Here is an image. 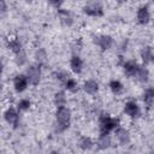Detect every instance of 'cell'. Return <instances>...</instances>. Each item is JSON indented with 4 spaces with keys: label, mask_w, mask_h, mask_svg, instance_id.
Wrapping results in <instances>:
<instances>
[{
    "label": "cell",
    "mask_w": 154,
    "mask_h": 154,
    "mask_svg": "<svg viewBox=\"0 0 154 154\" xmlns=\"http://www.w3.org/2000/svg\"><path fill=\"white\" fill-rule=\"evenodd\" d=\"M70 66H71V69H72V71H73L75 73H79V72L82 71L83 63H82V60H81V58H79V57L75 55V57H72V58H71Z\"/></svg>",
    "instance_id": "obj_10"
},
{
    "label": "cell",
    "mask_w": 154,
    "mask_h": 154,
    "mask_svg": "<svg viewBox=\"0 0 154 154\" xmlns=\"http://www.w3.org/2000/svg\"><path fill=\"white\" fill-rule=\"evenodd\" d=\"M5 119H6V122L8 124L16 125L17 122H18V113H17V111L13 107L7 108V111L5 112Z\"/></svg>",
    "instance_id": "obj_8"
},
{
    "label": "cell",
    "mask_w": 154,
    "mask_h": 154,
    "mask_svg": "<svg viewBox=\"0 0 154 154\" xmlns=\"http://www.w3.org/2000/svg\"><path fill=\"white\" fill-rule=\"evenodd\" d=\"M65 85H66V88H67L69 90H73V89L77 87V83H76V81H75V79H72V78H69V79L66 81Z\"/></svg>",
    "instance_id": "obj_23"
},
{
    "label": "cell",
    "mask_w": 154,
    "mask_h": 154,
    "mask_svg": "<svg viewBox=\"0 0 154 154\" xmlns=\"http://www.w3.org/2000/svg\"><path fill=\"white\" fill-rule=\"evenodd\" d=\"M40 75H41V71H40V66H31V67H29V70H28V81L31 83V84H34V85H36L37 83H38V81H40Z\"/></svg>",
    "instance_id": "obj_3"
},
{
    "label": "cell",
    "mask_w": 154,
    "mask_h": 154,
    "mask_svg": "<svg viewBox=\"0 0 154 154\" xmlns=\"http://www.w3.org/2000/svg\"><path fill=\"white\" fill-rule=\"evenodd\" d=\"M28 77L26 76H24V75H18V76H16V78H14V81H13V85H14V89H16V91H18V93H20V91H23L26 87H28Z\"/></svg>",
    "instance_id": "obj_5"
},
{
    "label": "cell",
    "mask_w": 154,
    "mask_h": 154,
    "mask_svg": "<svg viewBox=\"0 0 154 154\" xmlns=\"http://www.w3.org/2000/svg\"><path fill=\"white\" fill-rule=\"evenodd\" d=\"M84 12L89 16H101L102 14V6L99 2H91L84 7Z\"/></svg>",
    "instance_id": "obj_4"
},
{
    "label": "cell",
    "mask_w": 154,
    "mask_h": 154,
    "mask_svg": "<svg viewBox=\"0 0 154 154\" xmlns=\"http://www.w3.org/2000/svg\"><path fill=\"white\" fill-rule=\"evenodd\" d=\"M57 122L61 130L66 129L70 123V109L66 107H59L57 111Z\"/></svg>",
    "instance_id": "obj_2"
},
{
    "label": "cell",
    "mask_w": 154,
    "mask_h": 154,
    "mask_svg": "<svg viewBox=\"0 0 154 154\" xmlns=\"http://www.w3.org/2000/svg\"><path fill=\"white\" fill-rule=\"evenodd\" d=\"M143 101L147 103V105H152L153 101H154V89L153 88H148L144 94H143Z\"/></svg>",
    "instance_id": "obj_14"
},
{
    "label": "cell",
    "mask_w": 154,
    "mask_h": 154,
    "mask_svg": "<svg viewBox=\"0 0 154 154\" xmlns=\"http://www.w3.org/2000/svg\"><path fill=\"white\" fill-rule=\"evenodd\" d=\"M136 76L141 82H147V79H148V70L146 67H140L137 73H136Z\"/></svg>",
    "instance_id": "obj_20"
},
{
    "label": "cell",
    "mask_w": 154,
    "mask_h": 154,
    "mask_svg": "<svg viewBox=\"0 0 154 154\" xmlns=\"http://www.w3.org/2000/svg\"><path fill=\"white\" fill-rule=\"evenodd\" d=\"M97 89H99L97 83H96L95 81H93V79L87 81V82L84 83V90H85L88 94H95V93L97 91Z\"/></svg>",
    "instance_id": "obj_13"
},
{
    "label": "cell",
    "mask_w": 154,
    "mask_h": 154,
    "mask_svg": "<svg viewBox=\"0 0 154 154\" xmlns=\"http://www.w3.org/2000/svg\"><path fill=\"white\" fill-rule=\"evenodd\" d=\"M124 111H125V113H126L128 116H130V117H137L138 113H140V108H138V106H137V103H136L135 101H129V102H126V105H125V107H124Z\"/></svg>",
    "instance_id": "obj_6"
},
{
    "label": "cell",
    "mask_w": 154,
    "mask_h": 154,
    "mask_svg": "<svg viewBox=\"0 0 154 154\" xmlns=\"http://www.w3.org/2000/svg\"><path fill=\"white\" fill-rule=\"evenodd\" d=\"M96 42H97V45H99L102 49H108V48H111V46H112V43H113V40H112L111 36L103 35V36L97 37Z\"/></svg>",
    "instance_id": "obj_9"
},
{
    "label": "cell",
    "mask_w": 154,
    "mask_h": 154,
    "mask_svg": "<svg viewBox=\"0 0 154 154\" xmlns=\"http://www.w3.org/2000/svg\"><path fill=\"white\" fill-rule=\"evenodd\" d=\"M118 119L109 117L108 114H103L100 118V131L101 135H108V132L118 126Z\"/></svg>",
    "instance_id": "obj_1"
},
{
    "label": "cell",
    "mask_w": 154,
    "mask_h": 154,
    "mask_svg": "<svg viewBox=\"0 0 154 154\" xmlns=\"http://www.w3.org/2000/svg\"><path fill=\"white\" fill-rule=\"evenodd\" d=\"M142 59H143L144 63H149L150 60H154V55H153V52H152L150 47H146L142 51Z\"/></svg>",
    "instance_id": "obj_16"
},
{
    "label": "cell",
    "mask_w": 154,
    "mask_h": 154,
    "mask_svg": "<svg viewBox=\"0 0 154 154\" xmlns=\"http://www.w3.org/2000/svg\"><path fill=\"white\" fill-rule=\"evenodd\" d=\"M149 18H150V16H149L148 8L146 6L144 7H141L138 10V12H137V19H138V22L142 23V24H146V23L149 22Z\"/></svg>",
    "instance_id": "obj_11"
},
{
    "label": "cell",
    "mask_w": 154,
    "mask_h": 154,
    "mask_svg": "<svg viewBox=\"0 0 154 154\" xmlns=\"http://www.w3.org/2000/svg\"><path fill=\"white\" fill-rule=\"evenodd\" d=\"M29 107H30V101L29 100L24 99V100H20L19 103H18V108L22 109V111H26Z\"/></svg>",
    "instance_id": "obj_22"
},
{
    "label": "cell",
    "mask_w": 154,
    "mask_h": 154,
    "mask_svg": "<svg viewBox=\"0 0 154 154\" xmlns=\"http://www.w3.org/2000/svg\"><path fill=\"white\" fill-rule=\"evenodd\" d=\"M109 88H111V90L114 93V94H120L122 91H123V84L119 82V81H111V83H109Z\"/></svg>",
    "instance_id": "obj_17"
},
{
    "label": "cell",
    "mask_w": 154,
    "mask_h": 154,
    "mask_svg": "<svg viewBox=\"0 0 154 154\" xmlns=\"http://www.w3.org/2000/svg\"><path fill=\"white\" fill-rule=\"evenodd\" d=\"M79 146L82 149H90L93 147V141L89 137H83L79 142Z\"/></svg>",
    "instance_id": "obj_21"
},
{
    "label": "cell",
    "mask_w": 154,
    "mask_h": 154,
    "mask_svg": "<svg viewBox=\"0 0 154 154\" xmlns=\"http://www.w3.org/2000/svg\"><path fill=\"white\" fill-rule=\"evenodd\" d=\"M17 57H18V59H17V64L22 65V64H24V63H25V54H24L23 52L18 53V54H17Z\"/></svg>",
    "instance_id": "obj_24"
},
{
    "label": "cell",
    "mask_w": 154,
    "mask_h": 154,
    "mask_svg": "<svg viewBox=\"0 0 154 154\" xmlns=\"http://www.w3.org/2000/svg\"><path fill=\"white\" fill-rule=\"evenodd\" d=\"M116 134H117V138L119 140V142H120L122 144H126V143H129V141H130V136H129V132H128L125 129H118Z\"/></svg>",
    "instance_id": "obj_12"
},
{
    "label": "cell",
    "mask_w": 154,
    "mask_h": 154,
    "mask_svg": "<svg viewBox=\"0 0 154 154\" xmlns=\"http://www.w3.org/2000/svg\"><path fill=\"white\" fill-rule=\"evenodd\" d=\"M8 48H11V51L14 52L16 54H18V53L22 52V49H20V43H19V41H18L17 38H11V40H8Z\"/></svg>",
    "instance_id": "obj_15"
},
{
    "label": "cell",
    "mask_w": 154,
    "mask_h": 154,
    "mask_svg": "<svg viewBox=\"0 0 154 154\" xmlns=\"http://www.w3.org/2000/svg\"><path fill=\"white\" fill-rule=\"evenodd\" d=\"M54 100H55V103H57V106H59V107H64V105H65V102H66V97H65V94H64L63 91H59V93H57V94H55V97H54Z\"/></svg>",
    "instance_id": "obj_19"
},
{
    "label": "cell",
    "mask_w": 154,
    "mask_h": 154,
    "mask_svg": "<svg viewBox=\"0 0 154 154\" xmlns=\"http://www.w3.org/2000/svg\"><path fill=\"white\" fill-rule=\"evenodd\" d=\"M138 69H140V66H138L137 63L134 61V60L126 61V63L124 64V72H125L128 76H135V75L137 73Z\"/></svg>",
    "instance_id": "obj_7"
},
{
    "label": "cell",
    "mask_w": 154,
    "mask_h": 154,
    "mask_svg": "<svg viewBox=\"0 0 154 154\" xmlns=\"http://www.w3.org/2000/svg\"><path fill=\"white\" fill-rule=\"evenodd\" d=\"M97 144H99V147H100L101 149L107 148V147L111 144V138H109V136H108V135H101L100 138H99Z\"/></svg>",
    "instance_id": "obj_18"
}]
</instances>
